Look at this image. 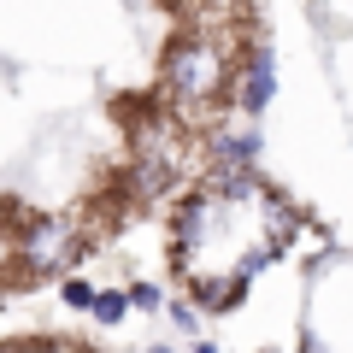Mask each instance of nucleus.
<instances>
[{
    "mask_svg": "<svg viewBox=\"0 0 353 353\" xmlns=\"http://www.w3.org/2000/svg\"><path fill=\"white\" fill-rule=\"evenodd\" d=\"M165 88H171V101L183 106V112H206V106L230 88V53H224V41L201 36V30L176 36L171 48H165Z\"/></svg>",
    "mask_w": 353,
    "mask_h": 353,
    "instance_id": "obj_1",
    "label": "nucleus"
},
{
    "mask_svg": "<svg viewBox=\"0 0 353 353\" xmlns=\"http://www.w3.org/2000/svg\"><path fill=\"white\" fill-rule=\"evenodd\" d=\"M6 253H12V265L24 271V277H48V271L71 265L83 248H77V224L71 218H24Z\"/></svg>",
    "mask_w": 353,
    "mask_h": 353,
    "instance_id": "obj_2",
    "label": "nucleus"
},
{
    "mask_svg": "<svg viewBox=\"0 0 353 353\" xmlns=\"http://www.w3.org/2000/svg\"><path fill=\"white\" fill-rule=\"evenodd\" d=\"M183 176V148H136L130 165V194L136 201H165Z\"/></svg>",
    "mask_w": 353,
    "mask_h": 353,
    "instance_id": "obj_3",
    "label": "nucleus"
},
{
    "mask_svg": "<svg viewBox=\"0 0 353 353\" xmlns=\"http://www.w3.org/2000/svg\"><path fill=\"white\" fill-rule=\"evenodd\" d=\"M271 101H277V53H271V41H259V48L248 53L241 83H236V106H241L248 118H259Z\"/></svg>",
    "mask_w": 353,
    "mask_h": 353,
    "instance_id": "obj_4",
    "label": "nucleus"
},
{
    "mask_svg": "<svg viewBox=\"0 0 353 353\" xmlns=\"http://www.w3.org/2000/svg\"><path fill=\"white\" fill-rule=\"evenodd\" d=\"M265 136L259 130H212V165H236V171H259Z\"/></svg>",
    "mask_w": 353,
    "mask_h": 353,
    "instance_id": "obj_5",
    "label": "nucleus"
},
{
    "mask_svg": "<svg viewBox=\"0 0 353 353\" xmlns=\"http://www.w3.org/2000/svg\"><path fill=\"white\" fill-rule=\"evenodd\" d=\"M241 289H248V277H241V271H230V277H201V306L230 312V306H241Z\"/></svg>",
    "mask_w": 353,
    "mask_h": 353,
    "instance_id": "obj_6",
    "label": "nucleus"
},
{
    "mask_svg": "<svg viewBox=\"0 0 353 353\" xmlns=\"http://www.w3.org/2000/svg\"><path fill=\"white\" fill-rule=\"evenodd\" d=\"M130 306H136V301H130V289H101V294H94V312H88V318H94V324H124Z\"/></svg>",
    "mask_w": 353,
    "mask_h": 353,
    "instance_id": "obj_7",
    "label": "nucleus"
},
{
    "mask_svg": "<svg viewBox=\"0 0 353 353\" xmlns=\"http://www.w3.org/2000/svg\"><path fill=\"white\" fill-rule=\"evenodd\" d=\"M94 294H101V289L83 283V277H65V283H59V301L71 306V312H94Z\"/></svg>",
    "mask_w": 353,
    "mask_h": 353,
    "instance_id": "obj_8",
    "label": "nucleus"
},
{
    "mask_svg": "<svg viewBox=\"0 0 353 353\" xmlns=\"http://www.w3.org/2000/svg\"><path fill=\"white\" fill-rule=\"evenodd\" d=\"M130 301H136L141 312H159V306H165V289H153V283H130Z\"/></svg>",
    "mask_w": 353,
    "mask_h": 353,
    "instance_id": "obj_9",
    "label": "nucleus"
},
{
    "mask_svg": "<svg viewBox=\"0 0 353 353\" xmlns=\"http://www.w3.org/2000/svg\"><path fill=\"white\" fill-rule=\"evenodd\" d=\"M165 312H171L176 330H189V336H194V324H201V318H194V306H165Z\"/></svg>",
    "mask_w": 353,
    "mask_h": 353,
    "instance_id": "obj_10",
    "label": "nucleus"
},
{
    "mask_svg": "<svg viewBox=\"0 0 353 353\" xmlns=\"http://www.w3.org/2000/svg\"><path fill=\"white\" fill-rule=\"evenodd\" d=\"M301 353H324V347H318V341H312V336H301Z\"/></svg>",
    "mask_w": 353,
    "mask_h": 353,
    "instance_id": "obj_11",
    "label": "nucleus"
},
{
    "mask_svg": "<svg viewBox=\"0 0 353 353\" xmlns=\"http://www.w3.org/2000/svg\"><path fill=\"white\" fill-rule=\"evenodd\" d=\"M194 353H218V347H212V341H194Z\"/></svg>",
    "mask_w": 353,
    "mask_h": 353,
    "instance_id": "obj_12",
    "label": "nucleus"
},
{
    "mask_svg": "<svg viewBox=\"0 0 353 353\" xmlns=\"http://www.w3.org/2000/svg\"><path fill=\"white\" fill-rule=\"evenodd\" d=\"M148 353H171V347H148Z\"/></svg>",
    "mask_w": 353,
    "mask_h": 353,
    "instance_id": "obj_13",
    "label": "nucleus"
},
{
    "mask_svg": "<svg viewBox=\"0 0 353 353\" xmlns=\"http://www.w3.org/2000/svg\"><path fill=\"white\" fill-rule=\"evenodd\" d=\"M71 353H88V347H71Z\"/></svg>",
    "mask_w": 353,
    "mask_h": 353,
    "instance_id": "obj_14",
    "label": "nucleus"
},
{
    "mask_svg": "<svg viewBox=\"0 0 353 353\" xmlns=\"http://www.w3.org/2000/svg\"><path fill=\"white\" fill-rule=\"evenodd\" d=\"M0 353H12V347H0Z\"/></svg>",
    "mask_w": 353,
    "mask_h": 353,
    "instance_id": "obj_15",
    "label": "nucleus"
}]
</instances>
